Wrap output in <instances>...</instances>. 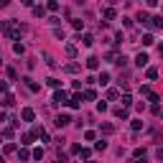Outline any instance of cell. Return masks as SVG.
Instances as JSON below:
<instances>
[{"instance_id": "6da1fadb", "label": "cell", "mask_w": 163, "mask_h": 163, "mask_svg": "<svg viewBox=\"0 0 163 163\" xmlns=\"http://www.w3.org/2000/svg\"><path fill=\"white\" fill-rule=\"evenodd\" d=\"M20 31H23V28H18L13 20H5V23H3V33L10 36V38H20Z\"/></svg>"}, {"instance_id": "7a4b0ae2", "label": "cell", "mask_w": 163, "mask_h": 163, "mask_svg": "<svg viewBox=\"0 0 163 163\" xmlns=\"http://www.w3.org/2000/svg\"><path fill=\"white\" fill-rule=\"evenodd\" d=\"M54 105H66V92H64V89H61V92L56 89V92H54Z\"/></svg>"}, {"instance_id": "3957f363", "label": "cell", "mask_w": 163, "mask_h": 163, "mask_svg": "<svg viewBox=\"0 0 163 163\" xmlns=\"http://www.w3.org/2000/svg\"><path fill=\"white\" fill-rule=\"evenodd\" d=\"M69 122H71V120H69V115H59V117L54 120V125H56V128L61 130V128H66V125H69Z\"/></svg>"}, {"instance_id": "277c9868", "label": "cell", "mask_w": 163, "mask_h": 163, "mask_svg": "<svg viewBox=\"0 0 163 163\" xmlns=\"http://www.w3.org/2000/svg\"><path fill=\"white\" fill-rule=\"evenodd\" d=\"M148 61H150V59H148V54H145V51H143V54H138V56H135V64H138L140 69H143V66H145V64H148Z\"/></svg>"}, {"instance_id": "5b68a950", "label": "cell", "mask_w": 163, "mask_h": 163, "mask_svg": "<svg viewBox=\"0 0 163 163\" xmlns=\"http://www.w3.org/2000/svg\"><path fill=\"white\" fill-rule=\"evenodd\" d=\"M20 117H23V122H33V117H36V112H33L31 107H26L23 112H20Z\"/></svg>"}, {"instance_id": "8992f818", "label": "cell", "mask_w": 163, "mask_h": 163, "mask_svg": "<svg viewBox=\"0 0 163 163\" xmlns=\"http://www.w3.org/2000/svg\"><path fill=\"white\" fill-rule=\"evenodd\" d=\"M66 105H69V107H74V110H76V107H82V94H74V97L66 102Z\"/></svg>"}, {"instance_id": "52a82bcc", "label": "cell", "mask_w": 163, "mask_h": 163, "mask_svg": "<svg viewBox=\"0 0 163 163\" xmlns=\"http://www.w3.org/2000/svg\"><path fill=\"white\" fill-rule=\"evenodd\" d=\"M23 82H26V87H28V89H31V92H38V89H41V87H38V82H33V79H31V76H26V79H23Z\"/></svg>"}, {"instance_id": "ba28073f", "label": "cell", "mask_w": 163, "mask_h": 163, "mask_svg": "<svg viewBox=\"0 0 163 163\" xmlns=\"http://www.w3.org/2000/svg\"><path fill=\"white\" fill-rule=\"evenodd\" d=\"M79 41H82V44H84V46L89 49V46L94 44V36H89V33H84V36H79Z\"/></svg>"}, {"instance_id": "9c48e42d", "label": "cell", "mask_w": 163, "mask_h": 163, "mask_svg": "<svg viewBox=\"0 0 163 163\" xmlns=\"http://www.w3.org/2000/svg\"><path fill=\"white\" fill-rule=\"evenodd\" d=\"M97 66H99V59L97 56H89L87 59V69H97Z\"/></svg>"}, {"instance_id": "30bf717a", "label": "cell", "mask_w": 163, "mask_h": 163, "mask_svg": "<svg viewBox=\"0 0 163 163\" xmlns=\"http://www.w3.org/2000/svg\"><path fill=\"white\" fill-rule=\"evenodd\" d=\"M33 15H36V18H44V15H46V8H44V5H36V8H33Z\"/></svg>"}, {"instance_id": "8fae6325", "label": "cell", "mask_w": 163, "mask_h": 163, "mask_svg": "<svg viewBox=\"0 0 163 163\" xmlns=\"http://www.w3.org/2000/svg\"><path fill=\"white\" fill-rule=\"evenodd\" d=\"M3 105H5V107H13V105H15V97H13V94H5V97H3Z\"/></svg>"}, {"instance_id": "7c38bea8", "label": "cell", "mask_w": 163, "mask_h": 163, "mask_svg": "<svg viewBox=\"0 0 163 163\" xmlns=\"http://www.w3.org/2000/svg\"><path fill=\"white\" fill-rule=\"evenodd\" d=\"M99 84H102V87L110 84V74H107V71H99Z\"/></svg>"}, {"instance_id": "4fadbf2b", "label": "cell", "mask_w": 163, "mask_h": 163, "mask_svg": "<svg viewBox=\"0 0 163 163\" xmlns=\"http://www.w3.org/2000/svg\"><path fill=\"white\" fill-rule=\"evenodd\" d=\"M155 44V38L150 36V33H145V36H143V46H153Z\"/></svg>"}, {"instance_id": "5bb4252c", "label": "cell", "mask_w": 163, "mask_h": 163, "mask_svg": "<svg viewBox=\"0 0 163 163\" xmlns=\"http://www.w3.org/2000/svg\"><path fill=\"white\" fill-rule=\"evenodd\" d=\"M145 76H148L150 82H153V79H158V69H155V66H150V69L145 71Z\"/></svg>"}, {"instance_id": "9a60e30c", "label": "cell", "mask_w": 163, "mask_h": 163, "mask_svg": "<svg viewBox=\"0 0 163 163\" xmlns=\"http://www.w3.org/2000/svg\"><path fill=\"white\" fill-rule=\"evenodd\" d=\"M150 26H153L155 31H160V26H163V20H160V18L155 15V18H150Z\"/></svg>"}, {"instance_id": "2e32d148", "label": "cell", "mask_w": 163, "mask_h": 163, "mask_svg": "<svg viewBox=\"0 0 163 163\" xmlns=\"http://www.w3.org/2000/svg\"><path fill=\"white\" fill-rule=\"evenodd\" d=\"M115 117H122V120H125V117H128V107H117V110H115Z\"/></svg>"}, {"instance_id": "e0dca14e", "label": "cell", "mask_w": 163, "mask_h": 163, "mask_svg": "<svg viewBox=\"0 0 163 163\" xmlns=\"http://www.w3.org/2000/svg\"><path fill=\"white\" fill-rule=\"evenodd\" d=\"M138 20H140V23H143V26H145V23H148V20H150V18H148V13H145V10H140V13H138Z\"/></svg>"}, {"instance_id": "ac0fdd59", "label": "cell", "mask_w": 163, "mask_h": 163, "mask_svg": "<svg viewBox=\"0 0 163 163\" xmlns=\"http://www.w3.org/2000/svg\"><path fill=\"white\" fill-rule=\"evenodd\" d=\"M64 71H69V74H76V71H79V64H66V66H64Z\"/></svg>"}, {"instance_id": "d6986e66", "label": "cell", "mask_w": 163, "mask_h": 163, "mask_svg": "<svg viewBox=\"0 0 163 163\" xmlns=\"http://www.w3.org/2000/svg\"><path fill=\"white\" fill-rule=\"evenodd\" d=\"M102 133H105V135L115 133V125H110V122H105V125H102Z\"/></svg>"}, {"instance_id": "ffe728a7", "label": "cell", "mask_w": 163, "mask_h": 163, "mask_svg": "<svg viewBox=\"0 0 163 163\" xmlns=\"http://www.w3.org/2000/svg\"><path fill=\"white\" fill-rule=\"evenodd\" d=\"M13 51L20 56V54H26V46H23V44H13Z\"/></svg>"}, {"instance_id": "44dd1931", "label": "cell", "mask_w": 163, "mask_h": 163, "mask_svg": "<svg viewBox=\"0 0 163 163\" xmlns=\"http://www.w3.org/2000/svg\"><path fill=\"white\" fill-rule=\"evenodd\" d=\"M20 140H23V145H31V143H33V133H26Z\"/></svg>"}, {"instance_id": "7402d4cb", "label": "cell", "mask_w": 163, "mask_h": 163, "mask_svg": "<svg viewBox=\"0 0 163 163\" xmlns=\"http://www.w3.org/2000/svg\"><path fill=\"white\" fill-rule=\"evenodd\" d=\"M76 155H82V158H87V160H89L92 150H89V148H79V153H76Z\"/></svg>"}, {"instance_id": "603a6c76", "label": "cell", "mask_w": 163, "mask_h": 163, "mask_svg": "<svg viewBox=\"0 0 163 163\" xmlns=\"http://www.w3.org/2000/svg\"><path fill=\"white\" fill-rule=\"evenodd\" d=\"M133 105V97L130 94H122V107H130Z\"/></svg>"}, {"instance_id": "cb8c5ba5", "label": "cell", "mask_w": 163, "mask_h": 163, "mask_svg": "<svg viewBox=\"0 0 163 163\" xmlns=\"http://www.w3.org/2000/svg\"><path fill=\"white\" fill-rule=\"evenodd\" d=\"M107 148V140H97L94 143V150H105Z\"/></svg>"}, {"instance_id": "d4e9b609", "label": "cell", "mask_w": 163, "mask_h": 163, "mask_svg": "<svg viewBox=\"0 0 163 163\" xmlns=\"http://www.w3.org/2000/svg\"><path fill=\"white\" fill-rule=\"evenodd\" d=\"M18 158H20V160H28V158H31V153L23 148V150H18Z\"/></svg>"}, {"instance_id": "484cf974", "label": "cell", "mask_w": 163, "mask_h": 163, "mask_svg": "<svg viewBox=\"0 0 163 163\" xmlns=\"http://www.w3.org/2000/svg\"><path fill=\"white\" fill-rule=\"evenodd\" d=\"M13 135H15V133H13V128H5V130H3V135H0V138H8V140H10Z\"/></svg>"}, {"instance_id": "4316f807", "label": "cell", "mask_w": 163, "mask_h": 163, "mask_svg": "<svg viewBox=\"0 0 163 163\" xmlns=\"http://www.w3.org/2000/svg\"><path fill=\"white\" fill-rule=\"evenodd\" d=\"M84 99H97V92H94V89H87V92H84Z\"/></svg>"}, {"instance_id": "83f0119b", "label": "cell", "mask_w": 163, "mask_h": 163, "mask_svg": "<svg viewBox=\"0 0 163 163\" xmlns=\"http://www.w3.org/2000/svg\"><path fill=\"white\" fill-rule=\"evenodd\" d=\"M46 84H49V87H54V89H56V87H59V84H61V82H59V79H54V76H51V79H46Z\"/></svg>"}, {"instance_id": "f1b7e54d", "label": "cell", "mask_w": 163, "mask_h": 163, "mask_svg": "<svg viewBox=\"0 0 163 163\" xmlns=\"http://www.w3.org/2000/svg\"><path fill=\"white\" fill-rule=\"evenodd\" d=\"M133 130H135V133L143 130V120H133Z\"/></svg>"}, {"instance_id": "f546056e", "label": "cell", "mask_w": 163, "mask_h": 163, "mask_svg": "<svg viewBox=\"0 0 163 163\" xmlns=\"http://www.w3.org/2000/svg\"><path fill=\"white\" fill-rule=\"evenodd\" d=\"M33 158H36V160L44 158V148H36V150H33Z\"/></svg>"}, {"instance_id": "4dcf8cb0", "label": "cell", "mask_w": 163, "mask_h": 163, "mask_svg": "<svg viewBox=\"0 0 163 163\" xmlns=\"http://www.w3.org/2000/svg\"><path fill=\"white\" fill-rule=\"evenodd\" d=\"M133 155H135V158H145V148H135Z\"/></svg>"}, {"instance_id": "1f68e13d", "label": "cell", "mask_w": 163, "mask_h": 163, "mask_svg": "<svg viewBox=\"0 0 163 163\" xmlns=\"http://www.w3.org/2000/svg\"><path fill=\"white\" fill-rule=\"evenodd\" d=\"M97 112H107V102H97Z\"/></svg>"}, {"instance_id": "d6a6232c", "label": "cell", "mask_w": 163, "mask_h": 163, "mask_svg": "<svg viewBox=\"0 0 163 163\" xmlns=\"http://www.w3.org/2000/svg\"><path fill=\"white\" fill-rule=\"evenodd\" d=\"M115 15H117V13H115V10H112V8H107V10H105V18H107V20H112V18H115Z\"/></svg>"}, {"instance_id": "836d02e7", "label": "cell", "mask_w": 163, "mask_h": 163, "mask_svg": "<svg viewBox=\"0 0 163 163\" xmlns=\"http://www.w3.org/2000/svg\"><path fill=\"white\" fill-rule=\"evenodd\" d=\"M71 26H74V28H76V31H82V26H84V23H82V20H79V18H76V20H71Z\"/></svg>"}, {"instance_id": "e575fe53", "label": "cell", "mask_w": 163, "mask_h": 163, "mask_svg": "<svg viewBox=\"0 0 163 163\" xmlns=\"http://www.w3.org/2000/svg\"><path fill=\"white\" fill-rule=\"evenodd\" d=\"M54 36H56L59 41H64V31H61V28H56V31H54Z\"/></svg>"}, {"instance_id": "d590c367", "label": "cell", "mask_w": 163, "mask_h": 163, "mask_svg": "<svg viewBox=\"0 0 163 163\" xmlns=\"http://www.w3.org/2000/svg\"><path fill=\"white\" fill-rule=\"evenodd\" d=\"M150 112H153V115H158V112H160V105H158V102H153V107H150Z\"/></svg>"}, {"instance_id": "8d00e7d4", "label": "cell", "mask_w": 163, "mask_h": 163, "mask_svg": "<svg viewBox=\"0 0 163 163\" xmlns=\"http://www.w3.org/2000/svg\"><path fill=\"white\" fill-rule=\"evenodd\" d=\"M66 54L69 56H76V46H66Z\"/></svg>"}, {"instance_id": "74e56055", "label": "cell", "mask_w": 163, "mask_h": 163, "mask_svg": "<svg viewBox=\"0 0 163 163\" xmlns=\"http://www.w3.org/2000/svg\"><path fill=\"white\" fill-rule=\"evenodd\" d=\"M107 97H110V99H117L120 94H117V89H110V92H107Z\"/></svg>"}, {"instance_id": "f35d334b", "label": "cell", "mask_w": 163, "mask_h": 163, "mask_svg": "<svg viewBox=\"0 0 163 163\" xmlns=\"http://www.w3.org/2000/svg\"><path fill=\"white\" fill-rule=\"evenodd\" d=\"M0 92H8V82H3V79H0Z\"/></svg>"}, {"instance_id": "ab89813d", "label": "cell", "mask_w": 163, "mask_h": 163, "mask_svg": "<svg viewBox=\"0 0 163 163\" xmlns=\"http://www.w3.org/2000/svg\"><path fill=\"white\" fill-rule=\"evenodd\" d=\"M145 5H148V8H155V5H158V0H145Z\"/></svg>"}, {"instance_id": "60d3db41", "label": "cell", "mask_w": 163, "mask_h": 163, "mask_svg": "<svg viewBox=\"0 0 163 163\" xmlns=\"http://www.w3.org/2000/svg\"><path fill=\"white\" fill-rule=\"evenodd\" d=\"M20 3H23L26 8H31V5H33V0H20Z\"/></svg>"}, {"instance_id": "b9f144b4", "label": "cell", "mask_w": 163, "mask_h": 163, "mask_svg": "<svg viewBox=\"0 0 163 163\" xmlns=\"http://www.w3.org/2000/svg\"><path fill=\"white\" fill-rule=\"evenodd\" d=\"M5 5H10V0H0V8H5Z\"/></svg>"}, {"instance_id": "7bdbcfd3", "label": "cell", "mask_w": 163, "mask_h": 163, "mask_svg": "<svg viewBox=\"0 0 163 163\" xmlns=\"http://www.w3.org/2000/svg\"><path fill=\"white\" fill-rule=\"evenodd\" d=\"M3 120H5V112H3V110H0V122H3Z\"/></svg>"}, {"instance_id": "ee69618b", "label": "cell", "mask_w": 163, "mask_h": 163, "mask_svg": "<svg viewBox=\"0 0 163 163\" xmlns=\"http://www.w3.org/2000/svg\"><path fill=\"white\" fill-rule=\"evenodd\" d=\"M135 163H145V158H135Z\"/></svg>"}, {"instance_id": "f6af8a7d", "label": "cell", "mask_w": 163, "mask_h": 163, "mask_svg": "<svg viewBox=\"0 0 163 163\" xmlns=\"http://www.w3.org/2000/svg\"><path fill=\"white\" fill-rule=\"evenodd\" d=\"M0 163H5V158H3V155H0Z\"/></svg>"}, {"instance_id": "bcb514c9", "label": "cell", "mask_w": 163, "mask_h": 163, "mask_svg": "<svg viewBox=\"0 0 163 163\" xmlns=\"http://www.w3.org/2000/svg\"><path fill=\"white\" fill-rule=\"evenodd\" d=\"M84 163H94V160H84Z\"/></svg>"}, {"instance_id": "7dc6e473", "label": "cell", "mask_w": 163, "mask_h": 163, "mask_svg": "<svg viewBox=\"0 0 163 163\" xmlns=\"http://www.w3.org/2000/svg\"><path fill=\"white\" fill-rule=\"evenodd\" d=\"M49 3H51V0H49Z\"/></svg>"}]
</instances>
